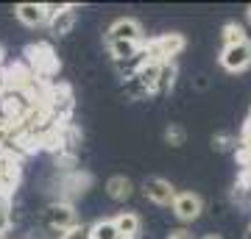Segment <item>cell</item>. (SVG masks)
Wrapping results in <instances>:
<instances>
[{"label": "cell", "instance_id": "6da1fadb", "mask_svg": "<svg viewBox=\"0 0 251 239\" xmlns=\"http://www.w3.org/2000/svg\"><path fill=\"white\" fill-rule=\"evenodd\" d=\"M23 62L28 64V70L34 72L39 81H45V84H53V75L62 70V62H59V56L53 53V47L48 42H34L25 47V59Z\"/></svg>", "mask_w": 251, "mask_h": 239}, {"label": "cell", "instance_id": "7a4b0ae2", "mask_svg": "<svg viewBox=\"0 0 251 239\" xmlns=\"http://www.w3.org/2000/svg\"><path fill=\"white\" fill-rule=\"evenodd\" d=\"M184 47H187V39L181 34H162L145 39V53H148V62L153 64H171L176 56L184 53Z\"/></svg>", "mask_w": 251, "mask_h": 239}, {"label": "cell", "instance_id": "3957f363", "mask_svg": "<svg viewBox=\"0 0 251 239\" xmlns=\"http://www.w3.org/2000/svg\"><path fill=\"white\" fill-rule=\"evenodd\" d=\"M73 109H75V95L67 84H50L45 95V111L56 123H70Z\"/></svg>", "mask_w": 251, "mask_h": 239}, {"label": "cell", "instance_id": "277c9868", "mask_svg": "<svg viewBox=\"0 0 251 239\" xmlns=\"http://www.w3.org/2000/svg\"><path fill=\"white\" fill-rule=\"evenodd\" d=\"M42 222H45L50 231L62 234V231L78 225V214H75V206L64 203V200H50V203L42 209Z\"/></svg>", "mask_w": 251, "mask_h": 239}, {"label": "cell", "instance_id": "5b68a950", "mask_svg": "<svg viewBox=\"0 0 251 239\" xmlns=\"http://www.w3.org/2000/svg\"><path fill=\"white\" fill-rule=\"evenodd\" d=\"M103 42H137V44H145V31H143V25H140L134 17H120V20H115V22L106 28Z\"/></svg>", "mask_w": 251, "mask_h": 239}, {"label": "cell", "instance_id": "8992f818", "mask_svg": "<svg viewBox=\"0 0 251 239\" xmlns=\"http://www.w3.org/2000/svg\"><path fill=\"white\" fill-rule=\"evenodd\" d=\"M59 186H62V192L56 200H64V203H73V197L84 195L87 189L92 186V175L87 170H73V173H62L59 178Z\"/></svg>", "mask_w": 251, "mask_h": 239}, {"label": "cell", "instance_id": "52a82bcc", "mask_svg": "<svg viewBox=\"0 0 251 239\" xmlns=\"http://www.w3.org/2000/svg\"><path fill=\"white\" fill-rule=\"evenodd\" d=\"M218 62L226 72H243L251 67V39L243 44H234V47H224Z\"/></svg>", "mask_w": 251, "mask_h": 239}, {"label": "cell", "instance_id": "ba28073f", "mask_svg": "<svg viewBox=\"0 0 251 239\" xmlns=\"http://www.w3.org/2000/svg\"><path fill=\"white\" fill-rule=\"evenodd\" d=\"M143 192H145V197H148L151 203H156V206H173V200H176V195H179L176 186H173L168 178H159V175L145 178Z\"/></svg>", "mask_w": 251, "mask_h": 239}, {"label": "cell", "instance_id": "9c48e42d", "mask_svg": "<svg viewBox=\"0 0 251 239\" xmlns=\"http://www.w3.org/2000/svg\"><path fill=\"white\" fill-rule=\"evenodd\" d=\"M171 209L181 222H193V220L201 217V212H204V200H201V195H196V192H179Z\"/></svg>", "mask_w": 251, "mask_h": 239}, {"label": "cell", "instance_id": "30bf717a", "mask_svg": "<svg viewBox=\"0 0 251 239\" xmlns=\"http://www.w3.org/2000/svg\"><path fill=\"white\" fill-rule=\"evenodd\" d=\"M20 181H23V167H20V161L9 159V156H0V195L11 197L14 189L20 186Z\"/></svg>", "mask_w": 251, "mask_h": 239}, {"label": "cell", "instance_id": "8fae6325", "mask_svg": "<svg viewBox=\"0 0 251 239\" xmlns=\"http://www.w3.org/2000/svg\"><path fill=\"white\" fill-rule=\"evenodd\" d=\"M14 17H17L25 28H42V25H48L45 3H17V6H14Z\"/></svg>", "mask_w": 251, "mask_h": 239}, {"label": "cell", "instance_id": "7c38bea8", "mask_svg": "<svg viewBox=\"0 0 251 239\" xmlns=\"http://www.w3.org/2000/svg\"><path fill=\"white\" fill-rule=\"evenodd\" d=\"M112 220H115V228L123 239H137L143 231V220L137 212H117V217H112Z\"/></svg>", "mask_w": 251, "mask_h": 239}, {"label": "cell", "instance_id": "4fadbf2b", "mask_svg": "<svg viewBox=\"0 0 251 239\" xmlns=\"http://www.w3.org/2000/svg\"><path fill=\"white\" fill-rule=\"evenodd\" d=\"M75 20H78L75 6H64V9L59 11L50 22H48V28H50V34H53V36H67L73 28H75Z\"/></svg>", "mask_w": 251, "mask_h": 239}, {"label": "cell", "instance_id": "5bb4252c", "mask_svg": "<svg viewBox=\"0 0 251 239\" xmlns=\"http://www.w3.org/2000/svg\"><path fill=\"white\" fill-rule=\"evenodd\" d=\"M106 195L112 197V200H117V203H126L128 197L134 195V184L126 175H112L106 181Z\"/></svg>", "mask_w": 251, "mask_h": 239}, {"label": "cell", "instance_id": "9a60e30c", "mask_svg": "<svg viewBox=\"0 0 251 239\" xmlns=\"http://www.w3.org/2000/svg\"><path fill=\"white\" fill-rule=\"evenodd\" d=\"M159 70H162V64L145 62L143 67H140V72L134 75V78L140 81V87H143L148 95H156V81H159Z\"/></svg>", "mask_w": 251, "mask_h": 239}, {"label": "cell", "instance_id": "2e32d148", "mask_svg": "<svg viewBox=\"0 0 251 239\" xmlns=\"http://www.w3.org/2000/svg\"><path fill=\"white\" fill-rule=\"evenodd\" d=\"M106 50L112 56V62H126V59H131L143 50V44L137 42H106Z\"/></svg>", "mask_w": 251, "mask_h": 239}, {"label": "cell", "instance_id": "e0dca14e", "mask_svg": "<svg viewBox=\"0 0 251 239\" xmlns=\"http://www.w3.org/2000/svg\"><path fill=\"white\" fill-rule=\"evenodd\" d=\"M221 39H224V47H234V44L249 42V34L240 22H226L224 31H221Z\"/></svg>", "mask_w": 251, "mask_h": 239}, {"label": "cell", "instance_id": "ac0fdd59", "mask_svg": "<svg viewBox=\"0 0 251 239\" xmlns=\"http://www.w3.org/2000/svg\"><path fill=\"white\" fill-rule=\"evenodd\" d=\"M90 239H123V237L117 234L115 220H106V217H103V220L90 225Z\"/></svg>", "mask_w": 251, "mask_h": 239}, {"label": "cell", "instance_id": "d6986e66", "mask_svg": "<svg viewBox=\"0 0 251 239\" xmlns=\"http://www.w3.org/2000/svg\"><path fill=\"white\" fill-rule=\"evenodd\" d=\"M176 75H179V67L176 64H162L159 70V81H156V95H162V92H171L173 84H176Z\"/></svg>", "mask_w": 251, "mask_h": 239}, {"label": "cell", "instance_id": "ffe728a7", "mask_svg": "<svg viewBox=\"0 0 251 239\" xmlns=\"http://www.w3.org/2000/svg\"><path fill=\"white\" fill-rule=\"evenodd\" d=\"M165 142H168L171 148H181V145L187 142V131H184L181 125L171 123V125H168V128H165Z\"/></svg>", "mask_w": 251, "mask_h": 239}, {"label": "cell", "instance_id": "44dd1931", "mask_svg": "<svg viewBox=\"0 0 251 239\" xmlns=\"http://www.w3.org/2000/svg\"><path fill=\"white\" fill-rule=\"evenodd\" d=\"M11 197H0V237H6L9 234V228H11Z\"/></svg>", "mask_w": 251, "mask_h": 239}, {"label": "cell", "instance_id": "7402d4cb", "mask_svg": "<svg viewBox=\"0 0 251 239\" xmlns=\"http://www.w3.org/2000/svg\"><path fill=\"white\" fill-rule=\"evenodd\" d=\"M56 239H90V225L78 222V225H73V228L62 231V234H56Z\"/></svg>", "mask_w": 251, "mask_h": 239}, {"label": "cell", "instance_id": "603a6c76", "mask_svg": "<svg viewBox=\"0 0 251 239\" xmlns=\"http://www.w3.org/2000/svg\"><path fill=\"white\" fill-rule=\"evenodd\" d=\"M232 145H234L232 133H215V136H212V148H215V151H229Z\"/></svg>", "mask_w": 251, "mask_h": 239}, {"label": "cell", "instance_id": "cb8c5ba5", "mask_svg": "<svg viewBox=\"0 0 251 239\" xmlns=\"http://www.w3.org/2000/svg\"><path fill=\"white\" fill-rule=\"evenodd\" d=\"M62 9H64L62 3H45V14H48V22H50V20H53L56 14L62 11Z\"/></svg>", "mask_w": 251, "mask_h": 239}, {"label": "cell", "instance_id": "d4e9b609", "mask_svg": "<svg viewBox=\"0 0 251 239\" xmlns=\"http://www.w3.org/2000/svg\"><path fill=\"white\" fill-rule=\"evenodd\" d=\"M168 239H193V234H190L187 228H176V231L168 234Z\"/></svg>", "mask_w": 251, "mask_h": 239}, {"label": "cell", "instance_id": "484cf974", "mask_svg": "<svg viewBox=\"0 0 251 239\" xmlns=\"http://www.w3.org/2000/svg\"><path fill=\"white\" fill-rule=\"evenodd\" d=\"M204 239H224V237H218V234H206Z\"/></svg>", "mask_w": 251, "mask_h": 239}, {"label": "cell", "instance_id": "4316f807", "mask_svg": "<svg viewBox=\"0 0 251 239\" xmlns=\"http://www.w3.org/2000/svg\"><path fill=\"white\" fill-rule=\"evenodd\" d=\"M3 59H6V53H3V47H0V67H3Z\"/></svg>", "mask_w": 251, "mask_h": 239}, {"label": "cell", "instance_id": "83f0119b", "mask_svg": "<svg viewBox=\"0 0 251 239\" xmlns=\"http://www.w3.org/2000/svg\"><path fill=\"white\" fill-rule=\"evenodd\" d=\"M246 239H251V225H249V228H246Z\"/></svg>", "mask_w": 251, "mask_h": 239}, {"label": "cell", "instance_id": "f1b7e54d", "mask_svg": "<svg viewBox=\"0 0 251 239\" xmlns=\"http://www.w3.org/2000/svg\"><path fill=\"white\" fill-rule=\"evenodd\" d=\"M246 14H249V22H251V6H249V11H246Z\"/></svg>", "mask_w": 251, "mask_h": 239}]
</instances>
